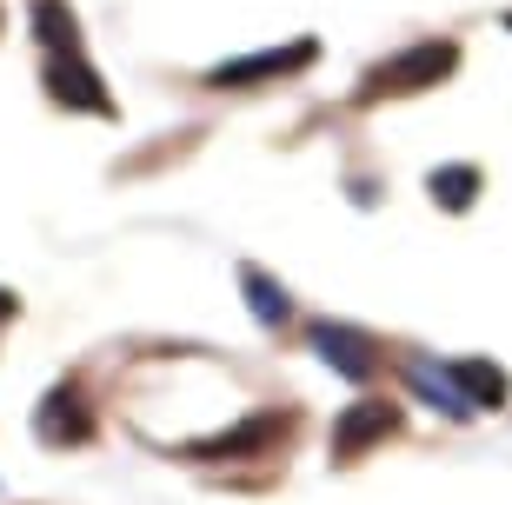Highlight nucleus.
<instances>
[{"label":"nucleus","mask_w":512,"mask_h":505,"mask_svg":"<svg viewBox=\"0 0 512 505\" xmlns=\"http://www.w3.org/2000/svg\"><path fill=\"white\" fill-rule=\"evenodd\" d=\"M393 426H399V406H386V399H360V406H346L340 426H333V459H360V452L380 446Z\"/></svg>","instance_id":"1"},{"label":"nucleus","mask_w":512,"mask_h":505,"mask_svg":"<svg viewBox=\"0 0 512 505\" xmlns=\"http://www.w3.org/2000/svg\"><path fill=\"white\" fill-rule=\"evenodd\" d=\"M34 432L47 439V446H80V439H94V412H87L80 386H54V393L40 399Z\"/></svg>","instance_id":"2"},{"label":"nucleus","mask_w":512,"mask_h":505,"mask_svg":"<svg viewBox=\"0 0 512 505\" xmlns=\"http://www.w3.org/2000/svg\"><path fill=\"white\" fill-rule=\"evenodd\" d=\"M286 432L280 412H253L247 426H233V432H213V439H200V446H187L193 459H260L273 439Z\"/></svg>","instance_id":"3"},{"label":"nucleus","mask_w":512,"mask_h":505,"mask_svg":"<svg viewBox=\"0 0 512 505\" xmlns=\"http://www.w3.org/2000/svg\"><path fill=\"white\" fill-rule=\"evenodd\" d=\"M313 346H320V359L346 379H373V366H380V359H373V339L353 333V326H333V319L313 326Z\"/></svg>","instance_id":"4"},{"label":"nucleus","mask_w":512,"mask_h":505,"mask_svg":"<svg viewBox=\"0 0 512 505\" xmlns=\"http://www.w3.org/2000/svg\"><path fill=\"white\" fill-rule=\"evenodd\" d=\"M406 386H413L419 399L433 412H446V419H473V399H466V386L453 379V366H433V359H406Z\"/></svg>","instance_id":"5"},{"label":"nucleus","mask_w":512,"mask_h":505,"mask_svg":"<svg viewBox=\"0 0 512 505\" xmlns=\"http://www.w3.org/2000/svg\"><path fill=\"white\" fill-rule=\"evenodd\" d=\"M453 60H459V47H439V40H426V47H413L406 60H393V67H380L366 94H380V87H419V80H439L446 67H453Z\"/></svg>","instance_id":"6"},{"label":"nucleus","mask_w":512,"mask_h":505,"mask_svg":"<svg viewBox=\"0 0 512 505\" xmlns=\"http://www.w3.org/2000/svg\"><path fill=\"white\" fill-rule=\"evenodd\" d=\"M453 379L466 386L473 406H506V393H512V379L499 366H486V359H453Z\"/></svg>","instance_id":"7"},{"label":"nucleus","mask_w":512,"mask_h":505,"mask_svg":"<svg viewBox=\"0 0 512 505\" xmlns=\"http://www.w3.org/2000/svg\"><path fill=\"white\" fill-rule=\"evenodd\" d=\"M313 47H293V54H253L240 67H213V87H240V80H260V74H286V67H306Z\"/></svg>","instance_id":"8"},{"label":"nucleus","mask_w":512,"mask_h":505,"mask_svg":"<svg viewBox=\"0 0 512 505\" xmlns=\"http://www.w3.org/2000/svg\"><path fill=\"white\" fill-rule=\"evenodd\" d=\"M240 286H247L253 319H260V326H280V319H286V293H280L273 280H266L260 266H240Z\"/></svg>","instance_id":"9"},{"label":"nucleus","mask_w":512,"mask_h":505,"mask_svg":"<svg viewBox=\"0 0 512 505\" xmlns=\"http://www.w3.org/2000/svg\"><path fill=\"white\" fill-rule=\"evenodd\" d=\"M473 187H479V173H473V167H446V173H433V200H446V206H473Z\"/></svg>","instance_id":"10"},{"label":"nucleus","mask_w":512,"mask_h":505,"mask_svg":"<svg viewBox=\"0 0 512 505\" xmlns=\"http://www.w3.org/2000/svg\"><path fill=\"white\" fill-rule=\"evenodd\" d=\"M14 306H20V300H14V293H0V319H14Z\"/></svg>","instance_id":"11"}]
</instances>
